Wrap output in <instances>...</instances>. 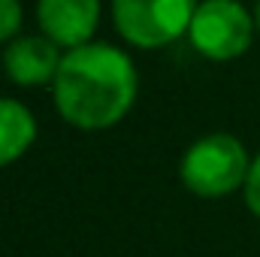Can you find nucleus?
I'll list each match as a JSON object with an SVG mask.
<instances>
[{"label":"nucleus","instance_id":"f257e3e1","mask_svg":"<svg viewBox=\"0 0 260 257\" xmlns=\"http://www.w3.org/2000/svg\"><path fill=\"white\" fill-rule=\"evenodd\" d=\"M139 76L130 55L109 43H88L64 52L52 82V100L67 124L106 130L130 112Z\"/></svg>","mask_w":260,"mask_h":257},{"label":"nucleus","instance_id":"f03ea898","mask_svg":"<svg viewBox=\"0 0 260 257\" xmlns=\"http://www.w3.org/2000/svg\"><path fill=\"white\" fill-rule=\"evenodd\" d=\"M251 157L233 133H206L182 157V182L203 200H218L245 188Z\"/></svg>","mask_w":260,"mask_h":257},{"label":"nucleus","instance_id":"7ed1b4c3","mask_svg":"<svg viewBox=\"0 0 260 257\" xmlns=\"http://www.w3.org/2000/svg\"><path fill=\"white\" fill-rule=\"evenodd\" d=\"M200 0H112V24L136 49H164L188 34Z\"/></svg>","mask_w":260,"mask_h":257},{"label":"nucleus","instance_id":"20e7f679","mask_svg":"<svg viewBox=\"0 0 260 257\" xmlns=\"http://www.w3.org/2000/svg\"><path fill=\"white\" fill-rule=\"evenodd\" d=\"M254 12L239 0H200L188 27V40L209 61H233L251 49Z\"/></svg>","mask_w":260,"mask_h":257},{"label":"nucleus","instance_id":"39448f33","mask_svg":"<svg viewBox=\"0 0 260 257\" xmlns=\"http://www.w3.org/2000/svg\"><path fill=\"white\" fill-rule=\"evenodd\" d=\"M100 12V0H37L40 34L49 37L61 52H73L79 46L94 43Z\"/></svg>","mask_w":260,"mask_h":257},{"label":"nucleus","instance_id":"423d86ee","mask_svg":"<svg viewBox=\"0 0 260 257\" xmlns=\"http://www.w3.org/2000/svg\"><path fill=\"white\" fill-rule=\"evenodd\" d=\"M64 52L43 34H21L3 46V73L24 88L52 85Z\"/></svg>","mask_w":260,"mask_h":257},{"label":"nucleus","instance_id":"0eeeda50","mask_svg":"<svg viewBox=\"0 0 260 257\" xmlns=\"http://www.w3.org/2000/svg\"><path fill=\"white\" fill-rule=\"evenodd\" d=\"M37 139L34 112L12 97H0V170L15 164Z\"/></svg>","mask_w":260,"mask_h":257},{"label":"nucleus","instance_id":"6e6552de","mask_svg":"<svg viewBox=\"0 0 260 257\" xmlns=\"http://www.w3.org/2000/svg\"><path fill=\"white\" fill-rule=\"evenodd\" d=\"M21 21H24L21 0H0V43L3 46L21 37Z\"/></svg>","mask_w":260,"mask_h":257},{"label":"nucleus","instance_id":"1a4fd4ad","mask_svg":"<svg viewBox=\"0 0 260 257\" xmlns=\"http://www.w3.org/2000/svg\"><path fill=\"white\" fill-rule=\"evenodd\" d=\"M242 194H245V206L260 218V154L251 160V170H248V179H245Z\"/></svg>","mask_w":260,"mask_h":257},{"label":"nucleus","instance_id":"9d476101","mask_svg":"<svg viewBox=\"0 0 260 257\" xmlns=\"http://www.w3.org/2000/svg\"><path fill=\"white\" fill-rule=\"evenodd\" d=\"M254 27L260 30V0H257V6H254Z\"/></svg>","mask_w":260,"mask_h":257}]
</instances>
